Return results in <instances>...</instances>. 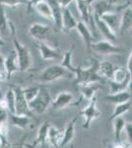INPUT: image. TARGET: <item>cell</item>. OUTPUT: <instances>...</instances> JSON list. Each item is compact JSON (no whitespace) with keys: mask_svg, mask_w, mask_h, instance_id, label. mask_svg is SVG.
Here are the masks:
<instances>
[{"mask_svg":"<svg viewBox=\"0 0 132 148\" xmlns=\"http://www.w3.org/2000/svg\"><path fill=\"white\" fill-rule=\"evenodd\" d=\"M100 62L97 59L91 57V63L88 67L78 66L77 73H76V83L80 86L92 84V83H102L104 78L101 77L98 70H99Z\"/></svg>","mask_w":132,"mask_h":148,"instance_id":"cell-1","label":"cell"},{"mask_svg":"<svg viewBox=\"0 0 132 148\" xmlns=\"http://www.w3.org/2000/svg\"><path fill=\"white\" fill-rule=\"evenodd\" d=\"M69 76H74L71 72L66 70L64 67L58 64L49 65L47 68H44L42 71H40L39 75L37 76V80L39 83H51L56 80H59L61 78H68Z\"/></svg>","mask_w":132,"mask_h":148,"instance_id":"cell-2","label":"cell"},{"mask_svg":"<svg viewBox=\"0 0 132 148\" xmlns=\"http://www.w3.org/2000/svg\"><path fill=\"white\" fill-rule=\"evenodd\" d=\"M52 98L49 91V89L45 87H40V91L38 94V96L29 103V109L31 113L42 114L45 113L47 108L51 105Z\"/></svg>","mask_w":132,"mask_h":148,"instance_id":"cell-3","label":"cell"},{"mask_svg":"<svg viewBox=\"0 0 132 148\" xmlns=\"http://www.w3.org/2000/svg\"><path fill=\"white\" fill-rule=\"evenodd\" d=\"M13 40V45L14 47H15L20 71H23V72L28 71L33 65V57L30 49L25 45L19 42V40L15 37V34L13 36V40Z\"/></svg>","mask_w":132,"mask_h":148,"instance_id":"cell-4","label":"cell"},{"mask_svg":"<svg viewBox=\"0 0 132 148\" xmlns=\"http://www.w3.org/2000/svg\"><path fill=\"white\" fill-rule=\"evenodd\" d=\"M101 112L99 108H98V102H97V97L93 98L91 101H89V104L87 105V107H85L82 111L80 112V116L84 118V125L83 127L88 130L89 127L92 125L93 121H95L96 120L101 116Z\"/></svg>","mask_w":132,"mask_h":148,"instance_id":"cell-5","label":"cell"},{"mask_svg":"<svg viewBox=\"0 0 132 148\" xmlns=\"http://www.w3.org/2000/svg\"><path fill=\"white\" fill-rule=\"evenodd\" d=\"M92 51L101 56H112V54H121L124 52V49L117 47L114 42L109 40H100L97 42H93Z\"/></svg>","mask_w":132,"mask_h":148,"instance_id":"cell-6","label":"cell"},{"mask_svg":"<svg viewBox=\"0 0 132 148\" xmlns=\"http://www.w3.org/2000/svg\"><path fill=\"white\" fill-rule=\"evenodd\" d=\"M51 29L49 26L40 23H34L29 27V34L36 42H47L51 36Z\"/></svg>","mask_w":132,"mask_h":148,"instance_id":"cell-7","label":"cell"},{"mask_svg":"<svg viewBox=\"0 0 132 148\" xmlns=\"http://www.w3.org/2000/svg\"><path fill=\"white\" fill-rule=\"evenodd\" d=\"M15 92V114L30 116L31 111L29 109V103L27 102L23 92V88L18 85L12 87Z\"/></svg>","mask_w":132,"mask_h":148,"instance_id":"cell-8","label":"cell"},{"mask_svg":"<svg viewBox=\"0 0 132 148\" xmlns=\"http://www.w3.org/2000/svg\"><path fill=\"white\" fill-rule=\"evenodd\" d=\"M76 5H77L78 11L80 13V16L82 18L83 22L86 25H91L93 26L94 30L97 32L96 30V26L94 23L93 19V14H92V8H91V4L94 2V0H75Z\"/></svg>","mask_w":132,"mask_h":148,"instance_id":"cell-9","label":"cell"},{"mask_svg":"<svg viewBox=\"0 0 132 148\" xmlns=\"http://www.w3.org/2000/svg\"><path fill=\"white\" fill-rule=\"evenodd\" d=\"M36 47L44 60H54L61 58V53L58 49L51 47L44 42H36Z\"/></svg>","mask_w":132,"mask_h":148,"instance_id":"cell-10","label":"cell"},{"mask_svg":"<svg viewBox=\"0 0 132 148\" xmlns=\"http://www.w3.org/2000/svg\"><path fill=\"white\" fill-rule=\"evenodd\" d=\"M74 102V96L73 94L67 91H62L56 95V97L52 100L51 102V108L54 111H59L63 110L70 106L72 103Z\"/></svg>","mask_w":132,"mask_h":148,"instance_id":"cell-11","label":"cell"},{"mask_svg":"<svg viewBox=\"0 0 132 148\" xmlns=\"http://www.w3.org/2000/svg\"><path fill=\"white\" fill-rule=\"evenodd\" d=\"M17 71H20V68H19L16 51L15 49H13V51L8 52V54L4 59V72L6 74L7 79H11L12 74L17 72Z\"/></svg>","mask_w":132,"mask_h":148,"instance_id":"cell-12","label":"cell"},{"mask_svg":"<svg viewBox=\"0 0 132 148\" xmlns=\"http://www.w3.org/2000/svg\"><path fill=\"white\" fill-rule=\"evenodd\" d=\"M50 127V123L49 121L42 123V125L40 126L39 130H38L37 137L35 138L34 142L32 144H26L25 147L29 148H37V147H42L45 144V142L47 141V135H49V130Z\"/></svg>","mask_w":132,"mask_h":148,"instance_id":"cell-13","label":"cell"},{"mask_svg":"<svg viewBox=\"0 0 132 148\" xmlns=\"http://www.w3.org/2000/svg\"><path fill=\"white\" fill-rule=\"evenodd\" d=\"M78 21L76 20L75 17L73 16L71 10L69 9V7L62 9V30L61 32L69 33L71 30L77 28Z\"/></svg>","mask_w":132,"mask_h":148,"instance_id":"cell-14","label":"cell"},{"mask_svg":"<svg viewBox=\"0 0 132 148\" xmlns=\"http://www.w3.org/2000/svg\"><path fill=\"white\" fill-rule=\"evenodd\" d=\"M77 32L79 33V35L81 36L82 38L84 44H85V47H86V49L88 51H92V45H93V40H94V35L92 33V31L89 29V27L86 25L83 21H78V24H77V28H76Z\"/></svg>","mask_w":132,"mask_h":148,"instance_id":"cell-15","label":"cell"},{"mask_svg":"<svg viewBox=\"0 0 132 148\" xmlns=\"http://www.w3.org/2000/svg\"><path fill=\"white\" fill-rule=\"evenodd\" d=\"M93 19H94V23H95L96 28H97V30L101 33V35L105 38V40H109V42H116V33L112 32L111 29H110L101 18L93 17Z\"/></svg>","mask_w":132,"mask_h":148,"instance_id":"cell-16","label":"cell"},{"mask_svg":"<svg viewBox=\"0 0 132 148\" xmlns=\"http://www.w3.org/2000/svg\"><path fill=\"white\" fill-rule=\"evenodd\" d=\"M101 19L111 29V31L114 33L116 34L117 32H119L121 25V16H119L118 14L114 13L112 11L107 12V13L103 14Z\"/></svg>","mask_w":132,"mask_h":148,"instance_id":"cell-17","label":"cell"},{"mask_svg":"<svg viewBox=\"0 0 132 148\" xmlns=\"http://www.w3.org/2000/svg\"><path fill=\"white\" fill-rule=\"evenodd\" d=\"M51 7L52 11V21L54 22L55 29L57 31L62 30V7L59 4L58 0H47Z\"/></svg>","mask_w":132,"mask_h":148,"instance_id":"cell-18","label":"cell"},{"mask_svg":"<svg viewBox=\"0 0 132 148\" xmlns=\"http://www.w3.org/2000/svg\"><path fill=\"white\" fill-rule=\"evenodd\" d=\"M78 121V116H75L69 121L66 125L65 128L63 130V137H62V141L60 144V147H64L68 145L69 143L73 140L75 136V128H76V123Z\"/></svg>","mask_w":132,"mask_h":148,"instance_id":"cell-19","label":"cell"},{"mask_svg":"<svg viewBox=\"0 0 132 148\" xmlns=\"http://www.w3.org/2000/svg\"><path fill=\"white\" fill-rule=\"evenodd\" d=\"M130 99H131V94L127 91V90L118 92V93H114V94H109L103 98L104 101L111 103V104H114V106H116V105L123 104V103L130 101Z\"/></svg>","mask_w":132,"mask_h":148,"instance_id":"cell-20","label":"cell"},{"mask_svg":"<svg viewBox=\"0 0 132 148\" xmlns=\"http://www.w3.org/2000/svg\"><path fill=\"white\" fill-rule=\"evenodd\" d=\"M62 137H63V130H59L56 126L50 125L47 135V142L53 148H60Z\"/></svg>","mask_w":132,"mask_h":148,"instance_id":"cell-21","label":"cell"},{"mask_svg":"<svg viewBox=\"0 0 132 148\" xmlns=\"http://www.w3.org/2000/svg\"><path fill=\"white\" fill-rule=\"evenodd\" d=\"M110 80H112L114 82L117 83V84L126 85L127 87H128L129 82L131 81V75L126 68L117 67L114 73L112 79H110Z\"/></svg>","mask_w":132,"mask_h":148,"instance_id":"cell-22","label":"cell"},{"mask_svg":"<svg viewBox=\"0 0 132 148\" xmlns=\"http://www.w3.org/2000/svg\"><path fill=\"white\" fill-rule=\"evenodd\" d=\"M74 47H75V46L73 45V46H71L70 49H67V51L64 52L63 56H62V60H61L60 65L75 76L76 73H77V67H75V66L73 65V63H72V57H73Z\"/></svg>","mask_w":132,"mask_h":148,"instance_id":"cell-23","label":"cell"},{"mask_svg":"<svg viewBox=\"0 0 132 148\" xmlns=\"http://www.w3.org/2000/svg\"><path fill=\"white\" fill-rule=\"evenodd\" d=\"M116 68L117 67H116L111 62L105 60V61L100 62L98 72H99L101 77H103L104 79L110 80V79H112V76H114V73Z\"/></svg>","mask_w":132,"mask_h":148,"instance_id":"cell-24","label":"cell"},{"mask_svg":"<svg viewBox=\"0 0 132 148\" xmlns=\"http://www.w3.org/2000/svg\"><path fill=\"white\" fill-rule=\"evenodd\" d=\"M101 88H102L101 83H92V84L81 86V94L84 99L91 101L93 98L97 97V93Z\"/></svg>","mask_w":132,"mask_h":148,"instance_id":"cell-25","label":"cell"},{"mask_svg":"<svg viewBox=\"0 0 132 148\" xmlns=\"http://www.w3.org/2000/svg\"><path fill=\"white\" fill-rule=\"evenodd\" d=\"M111 8L112 6L107 3L105 0H98L94 3L92 8L93 17L101 18L103 14L107 13V12H111Z\"/></svg>","mask_w":132,"mask_h":148,"instance_id":"cell-26","label":"cell"},{"mask_svg":"<svg viewBox=\"0 0 132 148\" xmlns=\"http://www.w3.org/2000/svg\"><path fill=\"white\" fill-rule=\"evenodd\" d=\"M34 8L36 9V11H37L42 18L47 19V20H52L51 7H50L47 0H42V1H40L39 3H37L34 6Z\"/></svg>","mask_w":132,"mask_h":148,"instance_id":"cell-27","label":"cell"},{"mask_svg":"<svg viewBox=\"0 0 132 148\" xmlns=\"http://www.w3.org/2000/svg\"><path fill=\"white\" fill-rule=\"evenodd\" d=\"M132 30V8L127 7L121 15V25L119 33H124L125 31Z\"/></svg>","mask_w":132,"mask_h":148,"instance_id":"cell-28","label":"cell"},{"mask_svg":"<svg viewBox=\"0 0 132 148\" xmlns=\"http://www.w3.org/2000/svg\"><path fill=\"white\" fill-rule=\"evenodd\" d=\"M112 121V127H114V139L116 140V142H120L121 139V134L123 132L124 128H125L126 121L122 116L114 119Z\"/></svg>","mask_w":132,"mask_h":148,"instance_id":"cell-29","label":"cell"},{"mask_svg":"<svg viewBox=\"0 0 132 148\" xmlns=\"http://www.w3.org/2000/svg\"><path fill=\"white\" fill-rule=\"evenodd\" d=\"M11 121L14 126L20 128V130H25L27 128L31 123L30 116H26V114H11Z\"/></svg>","mask_w":132,"mask_h":148,"instance_id":"cell-30","label":"cell"},{"mask_svg":"<svg viewBox=\"0 0 132 148\" xmlns=\"http://www.w3.org/2000/svg\"><path fill=\"white\" fill-rule=\"evenodd\" d=\"M2 101L9 113L11 114H15V92L12 89V87L6 92L4 97L2 98Z\"/></svg>","mask_w":132,"mask_h":148,"instance_id":"cell-31","label":"cell"},{"mask_svg":"<svg viewBox=\"0 0 132 148\" xmlns=\"http://www.w3.org/2000/svg\"><path fill=\"white\" fill-rule=\"evenodd\" d=\"M132 107V102L128 101L126 103H123V104H119V105H116L114 106V109L112 111V114L109 118V121H114V119L119 118V116H122L124 114H126L129 110L131 109Z\"/></svg>","mask_w":132,"mask_h":148,"instance_id":"cell-32","label":"cell"},{"mask_svg":"<svg viewBox=\"0 0 132 148\" xmlns=\"http://www.w3.org/2000/svg\"><path fill=\"white\" fill-rule=\"evenodd\" d=\"M11 22H9L7 17L6 9L3 5H0V35L6 36L9 32V25Z\"/></svg>","mask_w":132,"mask_h":148,"instance_id":"cell-33","label":"cell"},{"mask_svg":"<svg viewBox=\"0 0 132 148\" xmlns=\"http://www.w3.org/2000/svg\"><path fill=\"white\" fill-rule=\"evenodd\" d=\"M40 87H42V86L36 85V86H30V87L23 88L24 95H25V98L28 103L32 102L33 100L38 96V94H39L40 91Z\"/></svg>","mask_w":132,"mask_h":148,"instance_id":"cell-34","label":"cell"},{"mask_svg":"<svg viewBox=\"0 0 132 148\" xmlns=\"http://www.w3.org/2000/svg\"><path fill=\"white\" fill-rule=\"evenodd\" d=\"M21 4H28V0H0V5L4 7H17Z\"/></svg>","mask_w":132,"mask_h":148,"instance_id":"cell-35","label":"cell"},{"mask_svg":"<svg viewBox=\"0 0 132 148\" xmlns=\"http://www.w3.org/2000/svg\"><path fill=\"white\" fill-rule=\"evenodd\" d=\"M7 116H8V110L2 104V102L0 101V123H6Z\"/></svg>","mask_w":132,"mask_h":148,"instance_id":"cell-36","label":"cell"},{"mask_svg":"<svg viewBox=\"0 0 132 148\" xmlns=\"http://www.w3.org/2000/svg\"><path fill=\"white\" fill-rule=\"evenodd\" d=\"M124 131H125V134H126L128 142L130 143V144H132V123H126Z\"/></svg>","mask_w":132,"mask_h":148,"instance_id":"cell-37","label":"cell"},{"mask_svg":"<svg viewBox=\"0 0 132 148\" xmlns=\"http://www.w3.org/2000/svg\"><path fill=\"white\" fill-rule=\"evenodd\" d=\"M25 136H24L20 141L15 142V143H8L4 148H25Z\"/></svg>","mask_w":132,"mask_h":148,"instance_id":"cell-38","label":"cell"},{"mask_svg":"<svg viewBox=\"0 0 132 148\" xmlns=\"http://www.w3.org/2000/svg\"><path fill=\"white\" fill-rule=\"evenodd\" d=\"M105 148H127L125 145L122 144L120 142H109V141H105Z\"/></svg>","mask_w":132,"mask_h":148,"instance_id":"cell-39","label":"cell"},{"mask_svg":"<svg viewBox=\"0 0 132 148\" xmlns=\"http://www.w3.org/2000/svg\"><path fill=\"white\" fill-rule=\"evenodd\" d=\"M126 69L128 70V72L130 73L131 77H132V51H130V54H129L128 60H127V67Z\"/></svg>","mask_w":132,"mask_h":148,"instance_id":"cell-40","label":"cell"},{"mask_svg":"<svg viewBox=\"0 0 132 148\" xmlns=\"http://www.w3.org/2000/svg\"><path fill=\"white\" fill-rule=\"evenodd\" d=\"M6 74L3 70H0V99H1V83L6 79Z\"/></svg>","mask_w":132,"mask_h":148,"instance_id":"cell-41","label":"cell"},{"mask_svg":"<svg viewBox=\"0 0 132 148\" xmlns=\"http://www.w3.org/2000/svg\"><path fill=\"white\" fill-rule=\"evenodd\" d=\"M40 1H42V0H28V4H27V5H28V11L31 10V9H32L37 3H39Z\"/></svg>","mask_w":132,"mask_h":148,"instance_id":"cell-42","label":"cell"},{"mask_svg":"<svg viewBox=\"0 0 132 148\" xmlns=\"http://www.w3.org/2000/svg\"><path fill=\"white\" fill-rule=\"evenodd\" d=\"M72 1H73V0H58L59 4H60V6L62 7V8L69 7V4H70Z\"/></svg>","mask_w":132,"mask_h":148,"instance_id":"cell-43","label":"cell"},{"mask_svg":"<svg viewBox=\"0 0 132 148\" xmlns=\"http://www.w3.org/2000/svg\"><path fill=\"white\" fill-rule=\"evenodd\" d=\"M107 3H109V5L114 6V5H116V4H119L120 2H122L123 0H105Z\"/></svg>","mask_w":132,"mask_h":148,"instance_id":"cell-44","label":"cell"},{"mask_svg":"<svg viewBox=\"0 0 132 148\" xmlns=\"http://www.w3.org/2000/svg\"><path fill=\"white\" fill-rule=\"evenodd\" d=\"M4 59H5V57L0 53V70H3V71H4Z\"/></svg>","mask_w":132,"mask_h":148,"instance_id":"cell-45","label":"cell"},{"mask_svg":"<svg viewBox=\"0 0 132 148\" xmlns=\"http://www.w3.org/2000/svg\"><path fill=\"white\" fill-rule=\"evenodd\" d=\"M4 45H5V40L2 39L1 37H0V47H3Z\"/></svg>","mask_w":132,"mask_h":148,"instance_id":"cell-46","label":"cell"},{"mask_svg":"<svg viewBox=\"0 0 132 148\" xmlns=\"http://www.w3.org/2000/svg\"><path fill=\"white\" fill-rule=\"evenodd\" d=\"M0 148H4V143L0 140Z\"/></svg>","mask_w":132,"mask_h":148,"instance_id":"cell-47","label":"cell"},{"mask_svg":"<svg viewBox=\"0 0 132 148\" xmlns=\"http://www.w3.org/2000/svg\"><path fill=\"white\" fill-rule=\"evenodd\" d=\"M129 34H130V36H131V37H132V30H130V31H129Z\"/></svg>","mask_w":132,"mask_h":148,"instance_id":"cell-48","label":"cell"},{"mask_svg":"<svg viewBox=\"0 0 132 148\" xmlns=\"http://www.w3.org/2000/svg\"><path fill=\"white\" fill-rule=\"evenodd\" d=\"M127 148H132V144H130V145H129V146L127 147Z\"/></svg>","mask_w":132,"mask_h":148,"instance_id":"cell-49","label":"cell"},{"mask_svg":"<svg viewBox=\"0 0 132 148\" xmlns=\"http://www.w3.org/2000/svg\"><path fill=\"white\" fill-rule=\"evenodd\" d=\"M71 148H74V146H73V145H71Z\"/></svg>","mask_w":132,"mask_h":148,"instance_id":"cell-50","label":"cell"},{"mask_svg":"<svg viewBox=\"0 0 132 148\" xmlns=\"http://www.w3.org/2000/svg\"><path fill=\"white\" fill-rule=\"evenodd\" d=\"M130 7H131V8H132V4H131V6H130Z\"/></svg>","mask_w":132,"mask_h":148,"instance_id":"cell-51","label":"cell"}]
</instances>
